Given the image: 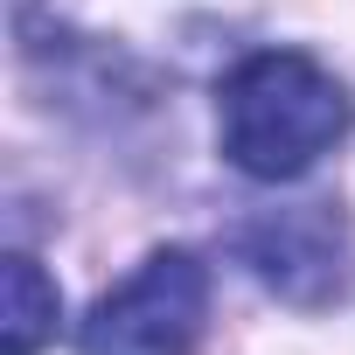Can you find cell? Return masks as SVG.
Segmentation results:
<instances>
[{"label":"cell","instance_id":"3","mask_svg":"<svg viewBox=\"0 0 355 355\" xmlns=\"http://www.w3.org/2000/svg\"><path fill=\"white\" fill-rule=\"evenodd\" d=\"M237 251L293 306H320L348 279V230H341V216L327 202H300V209H272V216L244 223Z\"/></svg>","mask_w":355,"mask_h":355},{"label":"cell","instance_id":"4","mask_svg":"<svg viewBox=\"0 0 355 355\" xmlns=\"http://www.w3.org/2000/svg\"><path fill=\"white\" fill-rule=\"evenodd\" d=\"M0 286H8V313H0V355H35V348L56 334V286L42 279V265H35L28 251L8 258Z\"/></svg>","mask_w":355,"mask_h":355},{"label":"cell","instance_id":"1","mask_svg":"<svg viewBox=\"0 0 355 355\" xmlns=\"http://www.w3.org/2000/svg\"><path fill=\"white\" fill-rule=\"evenodd\" d=\"M223 153L251 182H293L348 132V91L300 49H258L216 98Z\"/></svg>","mask_w":355,"mask_h":355},{"label":"cell","instance_id":"2","mask_svg":"<svg viewBox=\"0 0 355 355\" xmlns=\"http://www.w3.org/2000/svg\"><path fill=\"white\" fill-rule=\"evenodd\" d=\"M209 320V272L196 251H153L84 320V355H189Z\"/></svg>","mask_w":355,"mask_h":355}]
</instances>
